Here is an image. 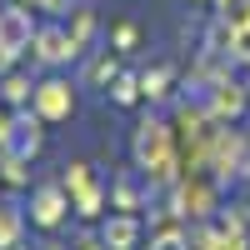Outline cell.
<instances>
[{
    "label": "cell",
    "mask_w": 250,
    "mask_h": 250,
    "mask_svg": "<svg viewBox=\"0 0 250 250\" xmlns=\"http://www.w3.org/2000/svg\"><path fill=\"white\" fill-rule=\"evenodd\" d=\"M40 60H50V65H60V60H70V55H80L75 50V40H70V30H40Z\"/></svg>",
    "instance_id": "obj_2"
},
{
    "label": "cell",
    "mask_w": 250,
    "mask_h": 250,
    "mask_svg": "<svg viewBox=\"0 0 250 250\" xmlns=\"http://www.w3.org/2000/svg\"><path fill=\"white\" fill-rule=\"evenodd\" d=\"M85 250H100V245H85Z\"/></svg>",
    "instance_id": "obj_11"
},
{
    "label": "cell",
    "mask_w": 250,
    "mask_h": 250,
    "mask_svg": "<svg viewBox=\"0 0 250 250\" xmlns=\"http://www.w3.org/2000/svg\"><path fill=\"white\" fill-rule=\"evenodd\" d=\"M110 75H115V55L105 50V55H100L95 65H90V80H110Z\"/></svg>",
    "instance_id": "obj_8"
},
{
    "label": "cell",
    "mask_w": 250,
    "mask_h": 250,
    "mask_svg": "<svg viewBox=\"0 0 250 250\" xmlns=\"http://www.w3.org/2000/svg\"><path fill=\"white\" fill-rule=\"evenodd\" d=\"M115 45H120V50L135 45V25H130V20H120V25H115Z\"/></svg>",
    "instance_id": "obj_9"
},
{
    "label": "cell",
    "mask_w": 250,
    "mask_h": 250,
    "mask_svg": "<svg viewBox=\"0 0 250 250\" xmlns=\"http://www.w3.org/2000/svg\"><path fill=\"white\" fill-rule=\"evenodd\" d=\"M35 145H40V120L20 115L15 120V155H35Z\"/></svg>",
    "instance_id": "obj_6"
},
{
    "label": "cell",
    "mask_w": 250,
    "mask_h": 250,
    "mask_svg": "<svg viewBox=\"0 0 250 250\" xmlns=\"http://www.w3.org/2000/svg\"><path fill=\"white\" fill-rule=\"evenodd\" d=\"M35 105H40V115H65L70 110V100H65V85H55V80H50V85H40L35 90Z\"/></svg>",
    "instance_id": "obj_5"
},
{
    "label": "cell",
    "mask_w": 250,
    "mask_h": 250,
    "mask_svg": "<svg viewBox=\"0 0 250 250\" xmlns=\"http://www.w3.org/2000/svg\"><path fill=\"white\" fill-rule=\"evenodd\" d=\"M110 95H115V105H130V100H135V80L130 75H115V90Z\"/></svg>",
    "instance_id": "obj_7"
},
{
    "label": "cell",
    "mask_w": 250,
    "mask_h": 250,
    "mask_svg": "<svg viewBox=\"0 0 250 250\" xmlns=\"http://www.w3.org/2000/svg\"><path fill=\"white\" fill-rule=\"evenodd\" d=\"M140 240V225L130 220V215H115V220H105V250H130Z\"/></svg>",
    "instance_id": "obj_3"
},
{
    "label": "cell",
    "mask_w": 250,
    "mask_h": 250,
    "mask_svg": "<svg viewBox=\"0 0 250 250\" xmlns=\"http://www.w3.org/2000/svg\"><path fill=\"white\" fill-rule=\"evenodd\" d=\"M150 250H190V245H185V235H160Z\"/></svg>",
    "instance_id": "obj_10"
},
{
    "label": "cell",
    "mask_w": 250,
    "mask_h": 250,
    "mask_svg": "<svg viewBox=\"0 0 250 250\" xmlns=\"http://www.w3.org/2000/svg\"><path fill=\"white\" fill-rule=\"evenodd\" d=\"M60 210H65V195H60V185H40V190H35V220H40V225H55Z\"/></svg>",
    "instance_id": "obj_4"
},
{
    "label": "cell",
    "mask_w": 250,
    "mask_h": 250,
    "mask_svg": "<svg viewBox=\"0 0 250 250\" xmlns=\"http://www.w3.org/2000/svg\"><path fill=\"white\" fill-rule=\"evenodd\" d=\"M30 45V15L25 10H0V50L20 55Z\"/></svg>",
    "instance_id": "obj_1"
}]
</instances>
